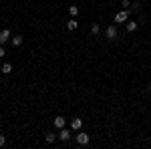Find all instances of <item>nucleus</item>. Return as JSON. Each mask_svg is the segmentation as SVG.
Listing matches in <instances>:
<instances>
[{
	"mask_svg": "<svg viewBox=\"0 0 151 149\" xmlns=\"http://www.w3.org/2000/svg\"><path fill=\"white\" fill-rule=\"evenodd\" d=\"M105 38H109V40H117L119 38V30H117L115 24H109L105 28Z\"/></svg>",
	"mask_w": 151,
	"mask_h": 149,
	"instance_id": "obj_1",
	"label": "nucleus"
},
{
	"mask_svg": "<svg viewBox=\"0 0 151 149\" xmlns=\"http://www.w3.org/2000/svg\"><path fill=\"white\" fill-rule=\"evenodd\" d=\"M129 14H131V8H123V10H119L115 14V18H113V22H117V24H121V22H125V20H129Z\"/></svg>",
	"mask_w": 151,
	"mask_h": 149,
	"instance_id": "obj_2",
	"label": "nucleus"
},
{
	"mask_svg": "<svg viewBox=\"0 0 151 149\" xmlns=\"http://www.w3.org/2000/svg\"><path fill=\"white\" fill-rule=\"evenodd\" d=\"M75 141L79 143V145H89V141H91V137L85 133V131H79L77 135H75Z\"/></svg>",
	"mask_w": 151,
	"mask_h": 149,
	"instance_id": "obj_3",
	"label": "nucleus"
},
{
	"mask_svg": "<svg viewBox=\"0 0 151 149\" xmlns=\"http://www.w3.org/2000/svg\"><path fill=\"white\" fill-rule=\"evenodd\" d=\"M10 38H12V32L8 30V28H4V30H0V45H2V46L6 45V42H8Z\"/></svg>",
	"mask_w": 151,
	"mask_h": 149,
	"instance_id": "obj_4",
	"label": "nucleus"
},
{
	"mask_svg": "<svg viewBox=\"0 0 151 149\" xmlns=\"http://www.w3.org/2000/svg\"><path fill=\"white\" fill-rule=\"evenodd\" d=\"M58 139L60 141H70V129H67V127H63V129H58Z\"/></svg>",
	"mask_w": 151,
	"mask_h": 149,
	"instance_id": "obj_5",
	"label": "nucleus"
},
{
	"mask_svg": "<svg viewBox=\"0 0 151 149\" xmlns=\"http://www.w3.org/2000/svg\"><path fill=\"white\" fill-rule=\"evenodd\" d=\"M81 127H83V119L75 117V119L70 121V129H73V131H81Z\"/></svg>",
	"mask_w": 151,
	"mask_h": 149,
	"instance_id": "obj_6",
	"label": "nucleus"
},
{
	"mask_svg": "<svg viewBox=\"0 0 151 149\" xmlns=\"http://www.w3.org/2000/svg\"><path fill=\"white\" fill-rule=\"evenodd\" d=\"M63 127H67V119L65 117H55V129H63Z\"/></svg>",
	"mask_w": 151,
	"mask_h": 149,
	"instance_id": "obj_7",
	"label": "nucleus"
},
{
	"mask_svg": "<svg viewBox=\"0 0 151 149\" xmlns=\"http://www.w3.org/2000/svg\"><path fill=\"white\" fill-rule=\"evenodd\" d=\"M10 42H12V46H20L22 45V35H12Z\"/></svg>",
	"mask_w": 151,
	"mask_h": 149,
	"instance_id": "obj_8",
	"label": "nucleus"
},
{
	"mask_svg": "<svg viewBox=\"0 0 151 149\" xmlns=\"http://www.w3.org/2000/svg\"><path fill=\"white\" fill-rule=\"evenodd\" d=\"M77 28H79V22H77L75 18H70L69 22H67V30H69V32H73V30H77Z\"/></svg>",
	"mask_w": 151,
	"mask_h": 149,
	"instance_id": "obj_9",
	"label": "nucleus"
},
{
	"mask_svg": "<svg viewBox=\"0 0 151 149\" xmlns=\"http://www.w3.org/2000/svg\"><path fill=\"white\" fill-rule=\"evenodd\" d=\"M137 26H139V22H135V20H129L125 28H127V32H135V30H137Z\"/></svg>",
	"mask_w": 151,
	"mask_h": 149,
	"instance_id": "obj_10",
	"label": "nucleus"
},
{
	"mask_svg": "<svg viewBox=\"0 0 151 149\" xmlns=\"http://www.w3.org/2000/svg\"><path fill=\"white\" fill-rule=\"evenodd\" d=\"M91 35H93V36L101 35V24H99V22H93V24H91Z\"/></svg>",
	"mask_w": 151,
	"mask_h": 149,
	"instance_id": "obj_11",
	"label": "nucleus"
},
{
	"mask_svg": "<svg viewBox=\"0 0 151 149\" xmlns=\"http://www.w3.org/2000/svg\"><path fill=\"white\" fill-rule=\"evenodd\" d=\"M0 71H2L4 75H10V73H12V65H10V63H4V65H2V69H0Z\"/></svg>",
	"mask_w": 151,
	"mask_h": 149,
	"instance_id": "obj_12",
	"label": "nucleus"
},
{
	"mask_svg": "<svg viewBox=\"0 0 151 149\" xmlns=\"http://www.w3.org/2000/svg\"><path fill=\"white\" fill-rule=\"evenodd\" d=\"M69 14H70V18L79 16V6H69Z\"/></svg>",
	"mask_w": 151,
	"mask_h": 149,
	"instance_id": "obj_13",
	"label": "nucleus"
},
{
	"mask_svg": "<svg viewBox=\"0 0 151 149\" xmlns=\"http://www.w3.org/2000/svg\"><path fill=\"white\" fill-rule=\"evenodd\" d=\"M58 135H55V133H45V139H47V143H55V139H57Z\"/></svg>",
	"mask_w": 151,
	"mask_h": 149,
	"instance_id": "obj_14",
	"label": "nucleus"
},
{
	"mask_svg": "<svg viewBox=\"0 0 151 149\" xmlns=\"http://www.w3.org/2000/svg\"><path fill=\"white\" fill-rule=\"evenodd\" d=\"M121 6L127 10V8H131V0H121Z\"/></svg>",
	"mask_w": 151,
	"mask_h": 149,
	"instance_id": "obj_15",
	"label": "nucleus"
},
{
	"mask_svg": "<svg viewBox=\"0 0 151 149\" xmlns=\"http://www.w3.org/2000/svg\"><path fill=\"white\" fill-rule=\"evenodd\" d=\"M139 8H141L139 2H133V4H131V10H139Z\"/></svg>",
	"mask_w": 151,
	"mask_h": 149,
	"instance_id": "obj_16",
	"label": "nucleus"
},
{
	"mask_svg": "<svg viewBox=\"0 0 151 149\" xmlns=\"http://www.w3.org/2000/svg\"><path fill=\"white\" fill-rule=\"evenodd\" d=\"M6 145V135H0V147H4Z\"/></svg>",
	"mask_w": 151,
	"mask_h": 149,
	"instance_id": "obj_17",
	"label": "nucleus"
},
{
	"mask_svg": "<svg viewBox=\"0 0 151 149\" xmlns=\"http://www.w3.org/2000/svg\"><path fill=\"white\" fill-rule=\"evenodd\" d=\"M4 57H6V50H4V46L0 45V58H4Z\"/></svg>",
	"mask_w": 151,
	"mask_h": 149,
	"instance_id": "obj_18",
	"label": "nucleus"
}]
</instances>
